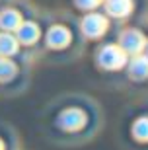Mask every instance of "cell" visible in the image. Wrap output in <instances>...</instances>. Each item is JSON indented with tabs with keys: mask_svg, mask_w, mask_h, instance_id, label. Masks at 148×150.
Here are the masks:
<instances>
[{
	"mask_svg": "<svg viewBox=\"0 0 148 150\" xmlns=\"http://www.w3.org/2000/svg\"><path fill=\"white\" fill-rule=\"evenodd\" d=\"M84 123H86V115L80 109H76V107L62 111L59 117V125L62 129H66V131H76V129L82 127Z\"/></svg>",
	"mask_w": 148,
	"mask_h": 150,
	"instance_id": "cell-4",
	"label": "cell"
},
{
	"mask_svg": "<svg viewBox=\"0 0 148 150\" xmlns=\"http://www.w3.org/2000/svg\"><path fill=\"white\" fill-rule=\"evenodd\" d=\"M16 49H18V43L10 33L0 35V55H12V53H16Z\"/></svg>",
	"mask_w": 148,
	"mask_h": 150,
	"instance_id": "cell-11",
	"label": "cell"
},
{
	"mask_svg": "<svg viewBox=\"0 0 148 150\" xmlns=\"http://www.w3.org/2000/svg\"><path fill=\"white\" fill-rule=\"evenodd\" d=\"M0 150H2V142H0Z\"/></svg>",
	"mask_w": 148,
	"mask_h": 150,
	"instance_id": "cell-15",
	"label": "cell"
},
{
	"mask_svg": "<svg viewBox=\"0 0 148 150\" xmlns=\"http://www.w3.org/2000/svg\"><path fill=\"white\" fill-rule=\"evenodd\" d=\"M105 29H107V20L99 14H90L82 20V31L88 37H99L105 33Z\"/></svg>",
	"mask_w": 148,
	"mask_h": 150,
	"instance_id": "cell-3",
	"label": "cell"
},
{
	"mask_svg": "<svg viewBox=\"0 0 148 150\" xmlns=\"http://www.w3.org/2000/svg\"><path fill=\"white\" fill-rule=\"evenodd\" d=\"M132 134L140 142H148V117H140L132 125Z\"/></svg>",
	"mask_w": 148,
	"mask_h": 150,
	"instance_id": "cell-10",
	"label": "cell"
},
{
	"mask_svg": "<svg viewBox=\"0 0 148 150\" xmlns=\"http://www.w3.org/2000/svg\"><path fill=\"white\" fill-rule=\"evenodd\" d=\"M98 62L107 70H117L123 68L127 62V53L121 49L119 45H105L98 53Z\"/></svg>",
	"mask_w": 148,
	"mask_h": 150,
	"instance_id": "cell-1",
	"label": "cell"
},
{
	"mask_svg": "<svg viewBox=\"0 0 148 150\" xmlns=\"http://www.w3.org/2000/svg\"><path fill=\"white\" fill-rule=\"evenodd\" d=\"M47 43H49L53 49H62L64 45L70 43V33H68L64 28H60V25L51 28L49 33H47Z\"/></svg>",
	"mask_w": 148,
	"mask_h": 150,
	"instance_id": "cell-6",
	"label": "cell"
},
{
	"mask_svg": "<svg viewBox=\"0 0 148 150\" xmlns=\"http://www.w3.org/2000/svg\"><path fill=\"white\" fill-rule=\"evenodd\" d=\"M16 74V67L6 59H0V80H10Z\"/></svg>",
	"mask_w": 148,
	"mask_h": 150,
	"instance_id": "cell-12",
	"label": "cell"
},
{
	"mask_svg": "<svg viewBox=\"0 0 148 150\" xmlns=\"http://www.w3.org/2000/svg\"><path fill=\"white\" fill-rule=\"evenodd\" d=\"M20 23H22V18H20V14L16 10H4L0 14V28L2 29L10 31V29H16Z\"/></svg>",
	"mask_w": 148,
	"mask_h": 150,
	"instance_id": "cell-9",
	"label": "cell"
},
{
	"mask_svg": "<svg viewBox=\"0 0 148 150\" xmlns=\"http://www.w3.org/2000/svg\"><path fill=\"white\" fill-rule=\"evenodd\" d=\"M142 51H144V55H146V57H148V43H146V45H144V49H142Z\"/></svg>",
	"mask_w": 148,
	"mask_h": 150,
	"instance_id": "cell-14",
	"label": "cell"
},
{
	"mask_svg": "<svg viewBox=\"0 0 148 150\" xmlns=\"http://www.w3.org/2000/svg\"><path fill=\"white\" fill-rule=\"evenodd\" d=\"M105 10H107L109 16L125 18L127 14H131L132 2L131 0H105Z\"/></svg>",
	"mask_w": 148,
	"mask_h": 150,
	"instance_id": "cell-7",
	"label": "cell"
},
{
	"mask_svg": "<svg viewBox=\"0 0 148 150\" xmlns=\"http://www.w3.org/2000/svg\"><path fill=\"white\" fill-rule=\"evenodd\" d=\"M129 76L132 80H144L148 78V57L146 55H135L131 62H129Z\"/></svg>",
	"mask_w": 148,
	"mask_h": 150,
	"instance_id": "cell-5",
	"label": "cell"
},
{
	"mask_svg": "<svg viewBox=\"0 0 148 150\" xmlns=\"http://www.w3.org/2000/svg\"><path fill=\"white\" fill-rule=\"evenodd\" d=\"M144 45H146V37L138 29H125L119 37V47L125 51L127 55H138V53H142Z\"/></svg>",
	"mask_w": 148,
	"mask_h": 150,
	"instance_id": "cell-2",
	"label": "cell"
},
{
	"mask_svg": "<svg viewBox=\"0 0 148 150\" xmlns=\"http://www.w3.org/2000/svg\"><path fill=\"white\" fill-rule=\"evenodd\" d=\"M101 0H76L78 8H84V10H90V8H96Z\"/></svg>",
	"mask_w": 148,
	"mask_h": 150,
	"instance_id": "cell-13",
	"label": "cell"
},
{
	"mask_svg": "<svg viewBox=\"0 0 148 150\" xmlns=\"http://www.w3.org/2000/svg\"><path fill=\"white\" fill-rule=\"evenodd\" d=\"M16 29H18V37H20L22 43H33V41H37V37H39V28L31 22L20 23Z\"/></svg>",
	"mask_w": 148,
	"mask_h": 150,
	"instance_id": "cell-8",
	"label": "cell"
}]
</instances>
